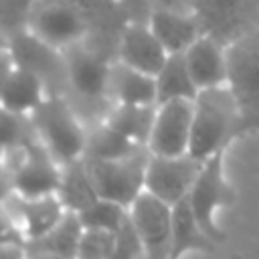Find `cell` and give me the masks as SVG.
Listing matches in <instances>:
<instances>
[{"mask_svg":"<svg viewBox=\"0 0 259 259\" xmlns=\"http://www.w3.org/2000/svg\"><path fill=\"white\" fill-rule=\"evenodd\" d=\"M67 59V93L65 97L85 121V125L99 123L111 109L107 93L109 69L115 59L97 51L87 40L65 49Z\"/></svg>","mask_w":259,"mask_h":259,"instance_id":"6da1fadb","label":"cell"},{"mask_svg":"<svg viewBox=\"0 0 259 259\" xmlns=\"http://www.w3.org/2000/svg\"><path fill=\"white\" fill-rule=\"evenodd\" d=\"M237 138H241V111L231 87L200 89L194 97L188 154L204 162L217 152H225Z\"/></svg>","mask_w":259,"mask_h":259,"instance_id":"7a4b0ae2","label":"cell"},{"mask_svg":"<svg viewBox=\"0 0 259 259\" xmlns=\"http://www.w3.org/2000/svg\"><path fill=\"white\" fill-rule=\"evenodd\" d=\"M40 142L63 166L83 158L87 146V125L65 95H49L30 113Z\"/></svg>","mask_w":259,"mask_h":259,"instance_id":"3957f363","label":"cell"},{"mask_svg":"<svg viewBox=\"0 0 259 259\" xmlns=\"http://www.w3.org/2000/svg\"><path fill=\"white\" fill-rule=\"evenodd\" d=\"M229 87L241 111V136L259 134V30L227 49Z\"/></svg>","mask_w":259,"mask_h":259,"instance_id":"277c9868","label":"cell"},{"mask_svg":"<svg viewBox=\"0 0 259 259\" xmlns=\"http://www.w3.org/2000/svg\"><path fill=\"white\" fill-rule=\"evenodd\" d=\"M152 152L142 146L130 156L115 160H91L85 158L97 194L130 208L134 200L146 190V172Z\"/></svg>","mask_w":259,"mask_h":259,"instance_id":"5b68a950","label":"cell"},{"mask_svg":"<svg viewBox=\"0 0 259 259\" xmlns=\"http://www.w3.org/2000/svg\"><path fill=\"white\" fill-rule=\"evenodd\" d=\"M2 47L8 49L16 67L34 73L47 87L49 95L67 93V59L65 51L45 42L28 28L8 38H2Z\"/></svg>","mask_w":259,"mask_h":259,"instance_id":"8992f818","label":"cell"},{"mask_svg":"<svg viewBox=\"0 0 259 259\" xmlns=\"http://www.w3.org/2000/svg\"><path fill=\"white\" fill-rule=\"evenodd\" d=\"M227 152V150H225ZM225 152H217L208 160L202 162V168L188 192L190 206L200 223V227L206 231V235L214 243L225 241V231L217 225L214 212L219 206H227L235 200V190L225 178Z\"/></svg>","mask_w":259,"mask_h":259,"instance_id":"52a82bcc","label":"cell"},{"mask_svg":"<svg viewBox=\"0 0 259 259\" xmlns=\"http://www.w3.org/2000/svg\"><path fill=\"white\" fill-rule=\"evenodd\" d=\"M194 12L204 34L225 47L259 30V0H196Z\"/></svg>","mask_w":259,"mask_h":259,"instance_id":"ba28073f","label":"cell"},{"mask_svg":"<svg viewBox=\"0 0 259 259\" xmlns=\"http://www.w3.org/2000/svg\"><path fill=\"white\" fill-rule=\"evenodd\" d=\"M28 30L61 51L89 38L87 22L63 0H36Z\"/></svg>","mask_w":259,"mask_h":259,"instance_id":"9c48e42d","label":"cell"},{"mask_svg":"<svg viewBox=\"0 0 259 259\" xmlns=\"http://www.w3.org/2000/svg\"><path fill=\"white\" fill-rule=\"evenodd\" d=\"M130 217L144 243L146 259H170L172 204L144 190L130 206Z\"/></svg>","mask_w":259,"mask_h":259,"instance_id":"30bf717a","label":"cell"},{"mask_svg":"<svg viewBox=\"0 0 259 259\" xmlns=\"http://www.w3.org/2000/svg\"><path fill=\"white\" fill-rule=\"evenodd\" d=\"M194 117V99L158 103L148 148L156 156H180L188 152Z\"/></svg>","mask_w":259,"mask_h":259,"instance_id":"8fae6325","label":"cell"},{"mask_svg":"<svg viewBox=\"0 0 259 259\" xmlns=\"http://www.w3.org/2000/svg\"><path fill=\"white\" fill-rule=\"evenodd\" d=\"M200 168L202 162L188 152L180 156L152 154L146 172V190L166 200L168 204H176L178 200L188 196Z\"/></svg>","mask_w":259,"mask_h":259,"instance_id":"7c38bea8","label":"cell"},{"mask_svg":"<svg viewBox=\"0 0 259 259\" xmlns=\"http://www.w3.org/2000/svg\"><path fill=\"white\" fill-rule=\"evenodd\" d=\"M65 212L67 210L57 194L40 198H22L16 194L4 196V223L16 227L26 241L49 233Z\"/></svg>","mask_w":259,"mask_h":259,"instance_id":"4fadbf2b","label":"cell"},{"mask_svg":"<svg viewBox=\"0 0 259 259\" xmlns=\"http://www.w3.org/2000/svg\"><path fill=\"white\" fill-rule=\"evenodd\" d=\"M63 2L73 6L87 22L89 26L87 42L97 51L115 59L121 30L127 24L117 0H63Z\"/></svg>","mask_w":259,"mask_h":259,"instance_id":"5bb4252c","label":"cell"},{"mask_svg":"<svg viewBox=\"0 0 259 259\" xmlns=\"http://www.w3.org/2000/svg\"><path fill=\"white\" fill-rule=\"evenodd\" d=\"M168 51L158 40L150 24H125L117 45V61L144 71L148 75H156L168 59Z\"/></svg>","mask_w":259,"mask_h":259,"instance_id":"9a60e30c","label":"cell"},{"mask_svg":"<svg viewBox=\"0 0 259 259\" xmlns=\"http://www.w3.org/2000/svg\"><path fill=\"white\" fill-rule=\"evenodd\" d=\"M223 42L217 38L202 34L198 36L184 53L188 71L200 89L221 87L229 83V55Z\"/></svg>","mask_w":259,"mask_h":259,"instance_id":"2e32d148","label":"cell"},{"mask_svg":"<svg viewBox=\"0 0 259 259\" xmlns=\"http://www.w3.org/2000/svg\"><path fill=\"white\" fill-rule=\"evenodd\" d=\"M107 93L111 103L127 105H158L156 77L138 71L121 61H113L109 69Z\"/></svg>","mask_w":259,"mask_h":259,"instance_id":"e0dca14e","label":"cell"},{"mask_svg":"<svg viewBox=\"0 0 259 259\" xmlns=\"http://www.w3.org/2000/svg\"><path fill=\"white\" fill-rule=\"evenodd\" d=\"M150 28L164 45V49L174 53H186V49L204 34L202 24L196 12H178V10H154L150 18Z\"/></svg>","mask_w":259,"mask_h":259,"instance_id":"ac0fdd59","label":"cell"},{"mask_svg":"<svg viewBox=\"0 0 259 259\" xmlns=\"http://www.w3.org/2000/svg\"><path fill=\"white\" fill-rule=\"evenodd\" d=\"M49 97L45 83L30 71L16 67L2 75V109L14 113H32Z\"/></svg>","mask_w":259,"mask_h":259,"instance_id":"d6986e66","label":"cell"},{"mask_svg":"<svg viewBox=\"0 0 259 259\" xmlns=\"http://www.w3.org/2000/svg\"><path fill=\"white\" fill-rule=\"evenodd\" d=\"M214 249V241L200 227L188 196L172 204V259H180L188 251H204L210 253Z\"/></svg>","mask_w":259,"mask_h":259,"instance_id":"ffe728a7","label":"cell"},{"mask_svg":"<svg viewBox=\"0 0 259 259\" xmlns=\"http://www.w3.org/2000/svg\"><path fill=\"white\" fill-rule=\"evenodd\" d=\"M57 196L69 212H81L99 198L85 158H77L61 166V182Z\"/></svg>","mask_w":259,"mask_h":259,"instance_id":"44dd1931","label":"cell"},{"mask_svg":"<svg viewBox=\"0 0 259 259\" xmlns=\"http://www.w3.org/2000/svg\"><path fill=\"white\" fill-rule=\"evenodd\" d=\"M83 231L85 229L79 221V214L67 210L63 214V219L49 233H45L38 239L26 241L24 251L26 253H55V255L77 259V251H79Z\"/></svg>","mask_w":259,"mask_h":259,"instance_id":"7402d4cb","label":"cell"},{"mask_svg":"<svg viewBox=\"0 0 259 259\" xmlns=\"http://www.w3.org/2000/svg\"><path fill=\"white\" fill-rule=\"evenodd\" d=\"M154 77H156L158 103H166L174 99H194L198 95V87L188 71L184 53L168 55L166 63Z\"/></svg>","mask_w":259,"mask_h":259,"instance_id":"603a6c76","label":"cell"},{"mask_svg":"<svg viewBox=\"0 0 259 259\" xmlns=\"http://www.w3.org/2000/svg\"><path fill=\"white\" fill-rule=\"evenodd\" d=\"M156 109L158 105H127V103H113L107 117L111 127L127 136L140 146H148L154 119H156Z\"/></svg>","mask_w":259,"mask_h":259,"instance_id":"cb8c5ba5","label":"cell"},{"mask_svg":"<svg viewBox=\"0 0 259 259\" xmlns=\"http://www.w3.org/2000/svg\"><path fill=\"white\" fill-rule=\"evenodd\" d=\"M142 146L111 127L107 121H99L87 127V146L83 158L91 160H115L134 154Z\"/></svg>","mask_w":259,"mask_h":259,"instance_id":"d4e9b609","label":"cell"},{"mask_svg":"<svg viewBox=\"0 0 259 259\" xmlns=\"http://www.w3.org/2000/svg\"><path fill=\"white\" fill-rule=\"evenodd\" d=\"M79 214V221L83 229H99V231H111L117 233V229L125 223L130 208H125L119 202L107 200V198H97L93 204L83 208Z\"/></svg>","mask_w":259,"mask_h":259,"instance_id":"484cf974","label":"cell"},{"mask_svg":"<svg viewBox=\"0 0 259 259\" xmlns=\"http://www.w3.org/2000/svg\"><path fill=\"white\" fill-rule=\"evenodd\" d=\"M38 140L30 113H14L2 109V150L22 148Z\"/></svg>","mask_w":259,"mask_h":259,"instance_id":"4316f807","label":"cell"},{"mask_svg":"<svg viewBox=\"0 0 259 259\" xmlns=\"http://www.w3.org/2000/svg\"><path fill=\"white\" fill-rule=\"evenodd\" d=\"M36 0H0V38L28 28Z\"/></svg>","mask_w":259,"mask_h":259,"instance_id":"83f0119b","label":"cell"},{"mask_svg":"<svg viewBox=\"0 0 259 259\" xmlns=\"http://www.w3.org/2000/svg\"><path fill=\"white\" fill-rule=\"evenodd\" d=\"M115 251V233L85 229L81 235L77 259H111Z\"/></svg>","mask_w":259,"mask_h":259,"instance_id":"f1b7e54d","label":"cell"},{"mask_svg":"<svg viewBox=\"0 0 259 259\" xmlns=\"http://www.w3.org/2000/svg\"><path fill=\"white\" fill-rule=\"evenodd\" d=\"M127 24H150L156 10L154 0H117Z\"/></svg>","mask_w":259,"mask_h":259,"instance_id":"f546056e","label":"cell"},{"mask_svg":"<svg viewBox=\"0 0 259 259\" xmlns=\"http://www.w3.org/2000/svg\"><path fill=\"white\" fill-rule=\"evenodd\" d=\"M196 0H154L158 10H178V12H192Z\"/></svg>","mask_w":259,"mask_h":259,"instance_id":"4dcf8cb0","label":"cell"},{"mask_svg":"<svg viewBox=\"0 0 259 259\" xmlns=\"http://www.w3.org/2000/svg\"><path fill=\"white\" fill-rule=\"evenodd\" d=\"M28 259H71V257H63V255H55V253H26Z\"/></svg>","mask_w":259,"mask_h":259,"instance_id":"1f68e13d","label":"cell"},{"mask_svg":"<svg viewBox=\"0 0 259 259\" xmlns=\"http://www.w3.org/2000/svg\"><path fill=\"white\" fill-rule=\"evenodd\" d=\"M170 259H172V257H170Z\"/></svg>","mask_w":259,"mask_h":259,"instance_id":"d6a6232c","label":"cell"}]
</instances>
